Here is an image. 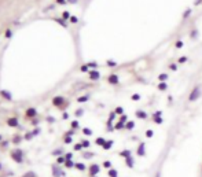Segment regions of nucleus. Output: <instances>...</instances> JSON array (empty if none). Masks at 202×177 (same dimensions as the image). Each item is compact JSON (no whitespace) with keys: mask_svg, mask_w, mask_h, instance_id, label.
<instances>
[{"mask_svg":"<svg viewBox=\"0 0 202 177\" xmlns=\"http://www.w3.org/2000/svg\"><path fill=\"white\" fill-rule=\"evenodd\" d=\"M198 98H201V88L195 87L194 89L190 92V95H188V102H195Z\"/></svg>","mask_w":202,"mask_h":177,"instance_id":"obj_1","label":"nucleus"},{"mask_svg":"<svg viewBox=\"0 0 202 177\" xmlns=\"http://www.w3.org/2000/svg\"><path fill=\"white\" fill-rule=\"evenodd\" d=\"M100 172V166L98 163H91L89 168H88V173H89V177L96 176V174Z\"/></svg>","mask_w":202,"mask_h":177,"instance_id":"obj_2","label":"nucleus"},{"mask_svg":"<svg viewBox=\"0 0 202 177\" xmlns=\"http://www.w3.org/2000/svg\"><path fill=\"white\" fill-rule=\"evenodd\" d=\"M136 154H138L139 157H144V155H146V143L144 142L139 143L138 150H136Z\"/></svg>","mask_w":202,"mask_h":177,"instance_id":"obj_3","label":"nucleus"},{"mask_svg":"<svg viewBox=\"0 0 202 177\" xmlns=\"http://www.w3.org/2000/svg\"><path fill=\"white\" fill-rule=\"evenodd\" d=\"M11 157H12V159H14V161H17L18 163H19V162H22V159H24V157H22V151H12Z\"/></svg>","mask_w":202,"mask_h":177,"instance_id":"obj_4","label":"nucleus"},{"mask_svg":"<svg viewBox=\"0 0 202 177\" xmlns=\"http://www.w3.org/2000/svg\"><path fill=\"white\" fill-rule=\"evenodd\" d=\"M124 162H125V165H127L129 169H133L135 168V158L133 157H129V158H127V159H124Z\"/></svg>","mask_w":202,"mask_h":177,"instance_id":"obj_5","label":"nucleus"},{"mask_svg":"<svg viewBox=\"0 0 202 177\" xmlns=\"http://www.w3.org/2000/svg\"><path fill=\"white\" fill-rule=\"evenodd\" d=\"M118 155H120V157H123L124 159H127V158L132 157V151H131V150H123V151H121Z\"/></svg>","mask_w":202,"mask_h":177,"instance_id":"obj_6","label":"nucleus"},{"mask_svg":"<svg viewBox=\"0 0 202 177\" xmlns=\"http://www.w3.org/2000/svg\"><path fill=\"white\" fill-rule=\"evenodd\" d=\"M52 170H54V173H55V174H54V176H55V177H61V176H62V174H65L63 172H62V170H61V169H59V168H58V166H56V165H54V166H52Z\"/></svg>","mask_w":202,"mask_h":177,"instance_id":"obj_7","label":"nucleus"},{"mask_svg":"<svg viewBox=\"0 0 202 177\" xmlns=\"http://www.w3.org/2000/svg\"><path fill=\"white\" fill-rule=\"evenodd\" d=\"M135 114H136V117L138 118H140V119H147V117H149L147 113H144V111H142V110H138Z\"/></svg>","mask_w":202,"mask_h":177,"instance_id":"obj_8","label":"nucleus"},{"mask_svg":"<svg viewBox=\"0 0 202 177\" xmlns=\"http://www.w3.org/2000/svg\"><path fill=\"white\" fill-rule=\"evenodd\" d=\"M107 176L109 177H118V170L114 169V168H111V169H109V172H107Z\"/></svg>","mask_w":202,"mask_h":177,"instance_id":"obj_9","label":"nucleus"},{"mask_svg":"<svg viewBox=\"0 0 202 177\" xmlns=\"http://www.w3.org/2000/svg\"><path fill=\"white\" fill-rule=\"evenodd\" d=\"M113 144H114V142L113 140H106V143H105V146L102 147L103 150H110L111 147H113Z\"/></svg>","mask_w":202,"mask_h":177,"instance_id":"obj_10","label":"nucleus"},{"mask_svg":"<svg viewBox=\"0 0 202 177\" xmlns=\"http://www.w3.org/2000/svg\"><path fill=\"white\" fill-rule=\"evenodd\" d=\"M109 83L110 84H118V77L115 74H111L110 77H109Z\"/></svg>","mask_w":202,"mask_h":177,"instance_id":"obj_11","label":"nucleus"},{"mask_svg":"<svg viewBox=\"0 0 202 177\" xmlns=\"http://www.w3.org/2000/svg\"><path fill=\"white\" fill-rule=\"evenodd\" d=\"M133 128H135V122H133V121H128L127 124H125V129L132 130Z\"/></svg>","mask_w":202,"mask_h":177,"instance_id":"obj_12","label":"nucleus"},{"mask_svg":"<svg viewBox=\"0 0 202 177\" xmlns=\"http://www.w3.org/2000/svg\"><path fill=\"white\" fill-rule=\"evenodd\" d=\"M7 124L10 126H17L18 125V121H17V118H10V119L7 121Z\"/></svg>","mask_w":202,"mask_h":177,"instance_id":"obj_13","label":"nucleus"},{"mask_svg":"<svg viewBox=\"0 0 202 177\" xmlns=\"http://www.w3.org/2000/svg\"><path fill=\"white\" fill-rule=\"evenodd\" d=\"M89 77H91V80H98L99 78V73H98V71H91V73H89Z\"/></svg>","mask_w":202,"mask_h":177,"instance_id":"obj_14","label":"nucleus"},{"mask_svg":"<svg viewBox=\"0 0 202 177\" xmlns=\"http://www.w3.org/2000/svg\"><path fill=\"white\" fill-rule=\"evenodd\" d=\"M74 168H76V169H79V170H81V172H84V170L87 169V166L84 165V163H76Z\"/></svg>","mask_w":202,"mask_h":177,"instance_id":"obj_15","label":"nucleus"},{"mask_svg":"<svg viewBox=\"0 0 202 177\" xmlns=\"http://www.w3.org/2000/svg\"><path fill=\"white\" fill-rule=\"evenodd\" d=\"M102 166L103 168H106V169H111V168H113V163H111L110 161H105L102 163Z\"/></svg>","mask_w":202,"mask_h":177,"instance_id":"obj_16","label":"nucleus"},{"mask_svg":"<svg viewBox=\"0 0 202 177\" xmlns=\"http://www.w3.org/2000/svg\"><path fill=\"white\" fill-rule=\"evenodd\" d=\"M158 80L161 81V83H165L168 80V74H165V73H162V74H159L158 76Z\"/></svg>","mask_w":202,"mask_h":177,"instance_id":"obj_17","label":"nucleus"},{"mask_svg":"<svg viewBox=\"0 0 202 177\" xmlns=\"http://www.w3.org/2000/svg\"><path fill=\"white\" fill-rule=\"evenodd\" d=\"M124 128H125V124H124V122H121V121H120L118 124H115V126H114V129H117V130L124 129Z\"/></svg>","mask_w":202,"mask_h":177,"instance_id":"obj_18","label":"nucleus"},{"mask_svg":"<svg viewBox=\"0 0 202 177\" xmlns=\"http://www.w3.org/2000/svg\"><path fill=\"white\" fill-rule=\"evenodd\" d=\"M105 143H106V140H105V139L103 137H98L96 139V144H98V146H105Z\"/></svg>","mask_w":202,"mask_h":177,"instance_id":"obj_19","label":"nucleus"},{"mask_svg":"<svg viewBox=\"0 0 202 177\" xmlns=\"http://www.w3.org/2000/svg\"><path fill=\"white\" fill-rule=\"evenodd\" d=\"M158 89H159V91H165V89H168V84H167V83H159V84H158Z\"/></svg>","mask_w":202,"mask_h":177,"instance_id":"obj_20","label":"nucleus"},{"mask_svg":"<svg viewBox=\"0 0 202 177\" xmlns=\"http://www.w3.org/2000/svg\"><path fill=\"white\" fill-rule=\"evenodd\" d=\"M94 155H95L94 153H84L83 158H85V159H91V158H94Z\"/></svg>","mask_w":202,"mask_h":177,"instance_id":"obj_21","label":"nucleus"},{"mask_svg":"<svg viewBox=\"0 0 202 177\" xmlns=\"http://www.w3.org/2000/svg\"><path fill=\"white\" fill-rule=\"evenodd\" d=\"M26 115H28V117H35V115H36V110H35V109H29V110L26 111Z\"/></svg>","mask_w":202,"mask_h":177,"instance_id":"obj_22","label":"nucleus"},{"mask_svg":"<svg viewBox=\"0 0 202 177\" xmlns=\"http://www.w3.org/2000/svg\"><path fill=\"white\" fill-rule=\"evenodd\" d=\"M62 102H63V98H55V99H54V104H55V106L62 104Z\"/></svg>","mask_w":202,"mask_h":177,"instance_id":"obj_23","label":"nucleus"},{"mask_svg":"<svg viewBox=\"0 0 202 177\" xmlns=\"http://www.w3.org/2000/svg\"><path fill=\"white\" fill-rule=\"evenodd\" d=\"M153 119H154V122H155V124H158V125L164 122V119L161 117H153Z\"/></svg>","mask_w":202,"mask_h":177,"instance_id":"obj_24","label":"nucleus"},{"mask_svg":"<svg viewBox=\"0 0 202 177\" xmlns=\"http://www.w3.org/2000/svg\"><path fill=\"white\" fill-rule=\"evenodd\" d=\"M153 136H154V132H153L151 129H147L146 130V137L150 139V137H153Z\"/></svg>","mask_w":202,"mask_h":177,"instance_id":"obj_25","label":"nucleus"},{"mask_svg":"<svg viewBox=\"0 0 202 177\" xmlns=\"http://www.w3.org/2000/svg\"><path fill=\"white\" fill-rule=\"evenodd\" d=\"M114 113H115V114H121V115H124V109H123V107H117Z\"/></svg>","mask_w":202,"mask_h":177,"instance_id":"obj_26","label":"nucleus"},{"mask_svg":"<svg viewBox=\"0 0 202 177\" xmlns=\"http://www.w3.org/2000/svg\"><path fill=\"white\" fill-rule=\"evenodd\" d=\"M66 166H67V168H74L76 163L73 161H66Z\"/></svg>","mask_w":202,"mask_h":177,"instance_id":"obj_27","label":"nucleus"},{"mask_svg":"<svg viewBox=\"0 0 202 177\" xmlns=\"http://www.w3.org/2000/svg\"><path fill=\"white\" fill-rule=\"evenodd\" d=\"M127 119H128V117H127V115H125V114H124V115H121V119H120V121H121V122H124V124H127Z\"/></svg>","mask_w":202,"mask_h":177,"instance_id":"obj_28","label":"nucleus"},{"mask_svg":"<svg viewBox=\"0 0 202 177\" xmlns=\"http://www.w3.org/2000/svg\"><path fill=\"white\" fill-rule=\"evenodd\" d=\"M140 99V95L139 94H133L132 95V100H139Z\"/></svg>","mask_w":202,"mask_h":177,"instance_id":"obj_29","label":"nucleus"},{"mask_svg":"<svg viewBox=\"0 0 202 177\" xmlns=\"http://www.w3.org/2000/svg\"><path fill=\"white\" fill-rule=\"evenodd\" d=\"M83 132H84L85 135H88V136H89V135H92V130H91V129H88V128H85V129H84Z\"/></svg>","mask_w":202,"mask_h":177,"instance_id":"obj_30","label":"nucleus"},{"mask_svg":"<svg viewBox=\"0 0 202 177\" xmlns=\"http://www.w3.org/2000/svg\"><path fill=\"white\" fill-rule=\"evenodd\" d=\"M58 163H59V165H61V163H66V159H65V158H62V157L58 158Z\"/></svg>","mask_w":202,"mask_h":177,"instance_id":"obj_31","label":"nucleus"},{"mask_svg":"<svg viewBox=\"0 0 202 177\" xmlns=\"http://www.w3.org/2000/svg\"><path fill=\"white\" fill-rule=\"evenodd\" d=\"M87 100H88V96H83V98H80V99H79V102H80V103L87 102Z\"/></svg>","mask_w":202,"mask_h":177,"instance_id":"obj_32","label":"nucleus"},{"mask_svg":"<svg viewBox=\"0 0 202 177\" xmlns=\"http://www.w3.org/2000/svg\"><path fill=\"white\" fill-rule=\"evenodd\" d=\"M24 177H36V174L33 173V172H29V173H26Z\"/></svg>","mask_w":202,"mask_h":177,"instance_id":"obj_33","label":"nucleus"},{"mask_svg":"<svg viewBox=\"0 0 202 177\" xmlns=\"http://www.w3.org/2000/svg\"><path fill=\"white\" fill-rule=\"evenodd\" d=\"M161 114H162V111H155L153 114V117H161Z\"/></svg>","mask_w":202,"mask_h":177,"instance_id":"obj_34","label":"nucleus"},{"mask_svg":"<svg viewBox=\"0 0 202 177\" xmlns=\"http://www.w3.org/2000/svg\"><path fill=\"white\" fill-rule=\"evenodd\" d=\"M81 144H83V147H89V142H88V140H84Z\"/></svg>","mask_w":202,"mask_h":177,"instance_id":"obj_35","label":"nucleus"},{"mask_svg":"<svg viewBox=\"0 0 202 177\" xmlns=\"http://www.w3.org/2000/svg\"><path fill=\"white\" fill-rule=\"evenodd\" d=\"M81 148H83V144H76L74 146V150H77V151H80Z\"/></svg>","mask_w":202,"mask_h":177,"instance_id":"obj_36","label":"nucleus"},{"mask_svg":"<svg viewBox=\"0 0 202 177\" xmlns=\"http://www.w3.org/2000/svg\"><path fill=\"white\" fill-rule=\"evenodd\" d=\"M186 60H187V58H186V56H182V58L179 59V63H184V62H186Z\"/></svg>","mask_w":202,"mask_h":177,"instance_id":"obj_37","label":"nucleus"},{"mask_svg":"<svg viewBox=\"0 0 202 177\" xmlns=\"http://www.w3.org/2000/svg\"><path fill=\"white\" fill-rule=\"evenodd\" d=\"M1 95H4V96H6V98H7V99H11V95H10V94H6V92H1Z\"/></svg>","mask_w":202,"mask_h":177,"instance_id":"obj_38","label":"nucleus"},{"mask_svg":"<svg viewBox=\"0 0 202 177\" xmlns=\"http://www.w3.org/2000/svg\"><path fill=\"white\" fill-rule=\"evenodd\" d=\"M176 47H177V48H182L183 47V43H182V41H177V43H176Z\"/></svg>","mask_w":202,"mask_h":177,"instance_id":"obj_39","label":"nucleus"},{"mask_svg":"<svg viewBox=\"0 0 202 177\" xmlns=\"http://www.w3.org/2000/svg\"><path fill=\"white\" fill-rule=\"evenodd\" d=\"M71 126H73V128H77V126H79V122H77V121L71 122Z\"/></svg>","mask_w":202,"mask_h":177,"instance_id":"obj_40","label":"nucleus"},{"mask_svg":"<svg viewBox=\"0 0 202 177\" xmlns=\"http://www.w3.org/2000/svg\"><path fill=\"white\" fill-rule=\"evenodd\" d=\"M62 154V151L61 150H56V151H54V155H61Z\"/></svg>","mask_w":202,"mask_h":177,"instance_id":"obj_41","label":"nucleus"},{"mask_svg":"<svg viewBox=\"0 0 202 177\" xmlns=\"http://www.w3.org/2000/svg\"><path fill=\"white\" fill-rule=\"evenodd\" d=\"M190 10H187V11H186V14H184V18H187V17H188V14H190Z\"/></svg>","mask_w":202,"mask_h":177,"instance_id":"obj_42","label":"nucleus"},{"mask_svg":"<svg viewBox=\"0 0 202 177\" xmlns=\"http://www.w3.org/2000/svg\"><path fill=\"white\" fill-rule=\"evenodd\" d=\"M81 70H83V71H87L88 70V66H83V67H81Z\"/></svg>","mask_w":202,"mask_h":177,"instance_id":"obj_43","label":"nucleus"},{"mask_svg":"<svg viewBox=\"0 0 202 177\" xmlns=\"http://www.w3.org/2000/svg\"><path fill=\"white\" fill-rule=\"evenodd\" d=\"M65 142H66V143H71V139L70 137H66V139H65Z\"/></svg>","mask_w":202,"mask_h":177,"instance_id":"obj_44","label":"nucleus"},{"mask_svg":"<svg viewBox=\"0 0 202 177\" xmlns=\"http://www.w3.org/2000/svg\"><path fill=\"white\" fill-rule=\"evenodd\" d=\"M170 69H172V70H176V65H170Z\"/></svg>","mask_w":202,"mask_h":177,"instance_id":"obj_45","label":"nucleus"},{"mask_svg":"<svg viewBox=\"0 0 202 177\" xmlns=\"http://www.w3.org/2000/svg\"><path fill=\"white\" fill-rule=\"evenodd\" d=\"M76 114H77V115H81V114H83V110H79L77 113H76Z\"/></svg>","mask_w":202,"mask_h":177,"instance_id":"obj_46","label":"nucleus"},{"mask_svg":"<svg viewBox=\"0 0 202 177\" xmlns=\"http://www.w3.org/2000/svg\"><path fill=\"white\" fill-rule=\"evenodd\" d=\"M69 17V12H63V18H67Z\"/></svg>","mask_w":202,"mask_h":177,"instance_id":"obj_47","label":"nucleus"},{"mask_svg":"<svg viewBox=\"0 0 202 177\" xmlns=\"http://www.w3.org/2000/svg\"><path fill=\"white\" fill-rule=\"evenodd\" d=\"M155 177H161V173H159V172H158V173L155 174Z\"/></svg>","mask_w":202,"mask_h":177,"instance_id":"obj_48","label":"nucleus"},{"mask_svg":"<svg viewBox=\"0 0 202 177\" xmlns=\"http://www.w3.org/2000/svg\"><path fill=\"white\" fill-rule=\"evenodd\" d=\"M58 1H59V3H62V1H65V0H58Z\"/></svg>","mask_w":202,"mask_h":177,"instance_id":"obj_49","label":"nucleus"},{"mask_svg":"<svg viewBox=\"0 0 202 177\" xmlns=\"http://www.w3.org/2000/svg\"><path fill=\"white\" fill-rule=\"evenodd\" d=\"M0 169H1V165H0Z\"/></svg>","mask_w":202,"mask_h":177,"instance_id":"obj_50","label":"nucleus"},{"mask_svg":"<svg viewBox=\"0 0 202 177\" xmlns=\"http://www.w3.org/2000/svg\"><path fill=\"white\" fill-rule=\"evenodd\" d=\"M0 140H1V136H0Z\"/></svg>","mask_w":202,"mask_h":177,"instance_id":"obj_51","label":"nucleus"},{"mask_svg":"<svg viewBox=\"0 0 202 177\" xmlns=\"http://www.w3.org/2000/svg\"><path fill=\"white\" fill-rule=\"evenodd\" d=\"M92 177H96V176H92Z\"/></svg>","mask_w":202,"mask_h":177,"instance_id":"obj_52","label":"nucleus"}]
</instances>
